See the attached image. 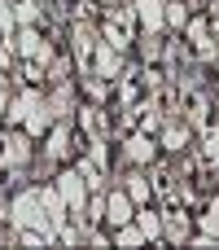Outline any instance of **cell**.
I'll use <instances>...</instances> for the list:
<instances>
[{
  "label": "cell",
  "instance_id": "cell-1",
  "mask_svg": "<svg viewBox=\"0 0 219 250\" xmlns=\"http://www.w3.org/2000/svg\"><path fill=\"white\" fill-rule=\"evenodd\" d=\"M97 26H101V40H105L110 48H119V53H127V57H132V48H136V35H140L132 0H110V4L101 9Z\"/></svg>",
  "mask_w": 219,
  "mask_h": 250
},
{
  "label": "cell",
  "instance_id": "cell-2",
  "mask_svg": "<svg viewBox=\"0 0 219 250\" xmlns=\"http://www.w3.org/2000/svg\"><path fill=\"white\" fill-rule=\"evenodd\" d=\"M40 158L35 136H26V127H4L0 123V167L4 171H31Z\"/></svg>",
  "mask_w": 219,
  "mask_h": 250
},
{
  "label": "cell",
  "instance_id": "cell-3",
  "mask_svg": "<svg viewBox=\"0 0 219 250\" xmlns=\"http://www.w3.org/2000/svg\"><path fill=\"white\" fill-rule=\"evenodd\" d=\"M9 229H53L48 215H44V202H40V185H22L13 189V202H9Z\"/></svg>",
  "mask_w": 219,
  "mask_h": 250
},
{
  "label": "cell",
  "instance_id": "cell-4",
  "mask_svg": "<svg viewBox=\"0 0 219 250\" xmlns=\"http://www.w3.org/2000/svg\"><path fill=\"white\" fill-rule=\"evenodd\" d=\"M53 185L61 189V198H66V207H70V220H75V224H83V211H88V185H83V176L75 171V163L57 167Z\"/></svg>",
  "mask_w": 219,
  "mask_h": 250
},
{
  "label": "cell",
  "instance_id": "cell-5",
  "mask_svg": "<svg viewBox=\"0 0 219 250\" xmlns=\"http://www.w3.org/2000/svg\"><path fill=\"white\" fill-rule=\"evenodd\" d=\"M158 215H162V242L167 246H184L189 233H193V211L176 198V202H158Z\"/></svg>",
  "mask_w": 219,
  "mask_h": 250
},
{
  "label": "cell",
  "instance_id": "cell-6",
  "mask_svg": "<svg viewBox=\"0 0 219 250\" xmlns=\"http://www.w3.org/2000/svg\"><path fill=\"white\" fill-rule=\"evenodd\" d=\"M13 48H18V57H22V62H40V66H48V62L57 57V53H53V40H48L40 26H18Z\"/></svg>",
  "mask_w": 219,
  "mask_h": 250
},
{
  "label": "cell",
  "instance_id": "cell-7",
  "mask_svg": "<svg viewBox=\"0 0 219 250\" xmlns=\"http://www.w3.org/2000/svg\"><path fill=\"white\" fill-rule=\"evenodd\" d=\"M119 145H123V158H127L132 167H149V163H158V158H162L158 136H149V132H140V127H136V132H127Z\"/></svg>",
  "mask_w": 219,
  "mask_h": 250
},
{
  "label": "cell",
  "instance_id": "cell-8",
  "mask_svg": "<svg viewBox=\"0 0 219 250\" xmlns=\"http://www.w3.org/2000/svg\"><path fill=\"white\" fill-rule=\"evenodd\" d=\"M132 220H136V202L127 198V189L119 180H110V189H105V229L114 233V229L132 224Z\"/></svg>",
  "mask_w": 219,
  "mask_h": 250
},
{
  "label": "cell",
  "instance_id": "cell-9",
  "mask_svg": "<svg viewBox=\"0 0 219 250\" xmlns=\"http://www.w3.org/2000/svg\"><path fill=\"white\" fill-rule=\"evenodd\" d=\"M44 105H48L53 123H57V119H75V105H79V79H61V83H53V92H44Z\"/></svg>",
  "mask_w": 219,
  "mask_h": 250
},
{
  "label": "cell",
  "instance_id": "cell-10",
  "mask_svg": "<svg viewBox=\"0 0 219 250\" xmlns=\"http://www.w3.org/2000/svg\"><path fill=\"white\" fill-rule=\"evenodd\" d=\"M193 127L184 123V119H167L162 123V132H158V149H162V158H180L189 145H193Z\"/></svg>",
  "mask_w": 219,
  "mask_h": 250
},
{
  "label": "cell",
  "instance_id": "cell-11",
  "mask_svg": "<svg viewBox=\"0 0 219 250\" xmlns=\"http://www.w3.org/2000/svg\"><path fill=\"white\" fill-rule=\"evenodd\" d=\"M123 66H127V53H119V48H110V44L101 40L97 53H92V75H101L105 83H119V79H123Z\"/></svg>",
  "mask_w": 219,
  "mask_h": 250
},
{
  "label": "cell",
  "instance_id": "cell-12",
  "mask_svg": "<svg viewBox=\"0 0 219 250\" xmlns=\"http://www.w3.org/2000/svg\"><path fill=\"white\" fill-rule=\"evenodd\" d=\"M119 185L127 189V198H132L136 207H149V202H154V180H149L145 167H127V171L119 176Z\"/></svg>",
  "mask_w": 219,
  "mask_h": 250
},
{
  "label": "cell",
  "instance_id": "cell-13",
  "mask_svg": "<svg viewBox=\"0 0 219 250\" xmlns=\"http://www.w3.org/2000/svg\"><path fill=\"white\" fill-rule=\"evenodd\" d=\"M193 149H198L202 167L219 171V123H206V127H202V132L193 136Z\"/></svg>",
  "mask_w": 219,
  "mask_h": 250
},
{
  "label": "cell",
  "instance_id": "cell-14",
  "mask_svg": "<svg viewBox=\"0 0 219 250\" xmlns=\"http://www.w3.org/2000/svg\"><path fill=\"white\" fill-rule=\"evenodd\" d=\"M40 202H44V215H48L53 229H61V224L70 220V207H66V198H61L57 185H40Z\"/></svg>",
  "mask_w": 219,
  "mask_h": 250
},
{
  "label": "cell",
  "instance_id": "cell-15",
  "mask_svg": "<svg viewBox=\"0 0 219 250\" xmlns=\"http://www.w3.org/2000/svg\"><path fill=\"white\" fill-rule=\"evenodd\" d=\"M79 101L110 105V101H114V83H105L101 75H79Z\"/></svg>",
  "mask_w": 219,
  "mask_h": 250
},
{
  "label": "cell",
  "instance_id": "cell-16",
  "mask_svg": "<svg viewBox=\"0 0 219 250\" xmlns=\"http://www.w3.org/2000/svg\"><path fill=\"white\" fill-rule=\"evenodd\" d=\"M136 224H140L145 242H154V246H167V242H162V215H158V202H149V207H136Z\"/></svg>",
  "mask_w": 219,
  "mask_h": 250
},
{
  "label": "cell",
  "instance_id": "cell-17",
  "mask_svg": "<svg viewBox=\"0 0 219 250\" xmlns=\"http://www.w3.org/2000/svg\"><path fill=\"white\" fill-rule=\"evenodd\" d=\"M22 127H26V136H35V141H44V132L53 127V114H48V105L40 101V105H35V110H31V114L22 119Z\"/></svg>",
  "mask_w": 219,
  "mask_h": 250
},
{
  "label": "cell",
  "instance_id": "cell-18",
  "mask_svg": "<svg viewBox=\"0 0 219 250\" xmlns=\"http://www.w3.org/2000/svg\"><path fill=\"white\" fill-rule=\"evenodd\" d=\"M189 18H193V13H189V0H167V31H171V35H180Z\"/></svg>",
  "mask_w": 219,
  "mask_h": 250
},
{
  "label": "cell",
  "instance_id": "cell-19",
  "mask_svg": "<svg viewBox=\"0 0 219 250\" xmlns=\"http://www.w3.org/2000/svg\"><path fill=\"white\" fill-rule=\"evenodd\" d=\"M114 246H145V233H140V224L132 220V224L114 229Z\"/></svg>",
  "mask_w": 219,
  "mask_h": 250
},
{
  "label": "cell",
  "instance_id": "cell-20",
  "mask_svg": "<svg viewBox=\"0 0 219 250\" xmlns=\"http://www.w3.org/2000/svg\"><path fill=\"white\" fill-rule=\"evenodd\" d=\"M18 35V18H13V4L0 0V40H13Z\"/></svg>",
  "mask_w": 219,
  "mask_h": 250
},
{
  "label": "cell",
  "instance_id": "cell-21",
  "mask_svg": "<svg viewBox=\"0 0 219 250\" xmlns=\"http://www.w3.org/2000/svg\"><path fill=\"white\" fill-rule=\"evenodd\" d=\"M13 66H18V48H13V40H0V70L13 75Z\"/></svg>",
  "mask_w": 219,
  "mask_h": 250
},
{
  "label": "cell",
  "instance_id": "cell-22",
  "mask_svg": "<svg viewBox=\"0 0 219 250\" xmlns=\"http://www.w3.org/2000/svg\"><path fill=\"white\" fill-rule=\"evenodd\" d=\"M57 4H70V0H57Z\"/></svg>",
  "mask_w": 219,
  "mask_h": 250
},
{
  "label": "cell",
  "instance_id": "cell-23",
  "mask_svg": "<svg viewBox=\"0 0 219 250\" xmlns=\"http://www.w3.org/2000/svg\"><path fill=\"white\" fill-rule=\"evenodd\" d=\"M189 4H198V0H189Z\"/></svg>",
  "mask_w": 219,
  "mask_h": 250
},
{
  "label": "cell",
  "instance_id": "cell-24",
  "mask_svg": "<svg viewBox=\"0 0 219 250\" xmlns=\"http://www.w3.org/2000/svg\"><path fill=\"white\" fill-rule=\"evenodd\" d=\"M0 171H4V167H0Z\"/></svg>",
  "mask_w": 219,
  "mask_h": 250
}]
</instances>
